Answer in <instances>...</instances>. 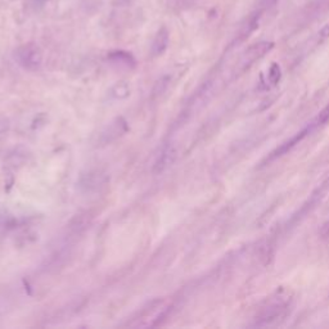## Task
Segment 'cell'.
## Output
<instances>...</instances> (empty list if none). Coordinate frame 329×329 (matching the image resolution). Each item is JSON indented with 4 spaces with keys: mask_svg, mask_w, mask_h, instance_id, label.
Masks as SVG:
<instances>
[{
    "mask_svg": "<svg viewBox=\"0 0 329 329\" xmlns=\"http://www.w3.org/2000/svg\"><path fill=\"white\" fill-rule=\"evenodd\" d=\"M328 121H329V103L318 113V115L315 116V117L313 118V120L309 121V122L306 123L305 128L301 129V130L298 131V133H296L293 137H291L288 140L282 143L276 149H274L273 152L269 155V157L266 158V162H271V161L276 160V158L282 157V156L291 152L294 147H297L302 140H305L306 138L310 137L314 131H316L318 129H320L321 126L325 125Z\"/></svg>",
    "mask_w": 329,
    "mask_h": 329,
    "instance_id": "1",
    "label": "cell"
},
{
    "mask_svg": "<svg viewBox=\"0 0 329 329\" xmlns=\"http://www.w3.org/2000/svg\"><path fill=\"white\" fill-rule=\"evenodd\" d=\"M291 309V297L288 294L278 293L271 297L265 306H262L261 310L256 314L254 319L255 326H269L283 320Z\"/></svg>",
    "mask_w": 329,
    "mask_h": 329,
    "instance_id": "2",
    "label": "cell"
},
{
    "mask_svg": "<svg viewBox=\"0 0 329 329\" xmlns=\"http://www.w3.org/2000/svg\"><path fill=\"white\" fill-rule=\"evenodd\" d=\"M171 305H166L163 300H155L138 313L134 323H129V326H157L161 321L169 316Z\"/></svg>",
    "mask_w": 329,
    "mask_h": 329,
    "instance_id": "3",
    "label": "cell"
},
{
    "mask_svg": "<svg viewBox=\"0 0 329 329\" xmlns=\"http://www.w3.org/2000/svg\"><path fill=\"white\" fill-rule=\"evenodd\" d=\"M14 58L24 70L36 71L43 64V52L38 44L27 43L17 48Z\"/></svg>",
    "mask_w": 329,
    "mask_h": 329,
    "instance_id": "4",
    "label": "cell"
},
{
    "mask_svg": "<svg viewBox=\"0 0 329 329\" xmlns=\"http://www.w3.org/2000/svg\"><path fill=\"white\" fill-rule=\"evenodd\" d=\"M108 184V176L105 171L99 169L89 170L85 174L81 175L79 180V189L84 194H93L100 192Z\"/></svg>",
    "mask_w": 329,
    "mask_h": 329,
    "instance_id": "5",
    "label": "cell"
},
{
    "mask_svg": "<svg viewBox=\"0 0 329 329\" xmlns=\"http://www.w3.org/2000/svg\"><path fill=\"white\" fill-rule=\"evenodd\" d=\"M274 48V43L271 41H260V43L254 44L249 48H247L246 50L242 53L241 58L238 61V70L244 71L247 68H249L252 64L256 61H259L260 58L265 56L266 53L271 50Z\"/></svg>",
    "mask_w": 329,
    "mask_h": 329,
    "instance_id": "6",
    "label": "cell"
},
{
    "mask_svg": "<svg viewBox=\"0 0 329 329\" xmlns=\"http://www.w3.org/2000/svg\"><path fill=\"white\" fill-rule=\"evenodd\" d=\"M176 148L171 143H166L161 147L160 152L156 156L155 163H153L152 172L155 175H161L166 171L169 167L172 166V163L176 160Z\"/></svg>",
    "mask_w": 329,
    "mask_h": 329,
    "instance_id": "7",
    "label": "cell"
},
{
    "mask_svg": "<svg viewBox=\"0 0 329 329\" xmlns=\"http://www.w3.org/2000/svg\"><path fill=\"white\" fill-rule=\"evenodd\" d=\"M129 131V125L123 117H117L100 133L99 143L102 145L111 144L117 139L122 138Z\"/></svg>",
    "mask_w": 329,
    "mask_h": 329,
    "instance_id": "8",
    "label": "cell"
},
{
    "mask_svg": "<svg viewBox=\"0 0 329 329\" xmlns=\"http://www.w3.org/2000/svg\"><path fill=\"white\" fill-rule=\"evenodd\" d=\"M108 61L117 68L133 70L137 66V61L133 54L126 50H113L108 54Z\"/></svg>",
    "mask_w": 329,
    "mask_h": 329,
    "instance_id": "9",
    "label": "cell"
},
{
    "mask_svg": "<svg viewBox=\"0 0 329 329\" xmlns=\"http://www.w3.org/2000/svg\"><path fill=\"white\" fill-rule=\"evenodd\" d=\"M170 43V34L167 27L162 26L156 34L155 39H153L152 46H150V54L152 57H160L162 56L165 52L169 48Z\"/></svg>",
    "mask_w": 329,
    "mask_h": 329,
    "instance_id": "10",
    "label": "cell"
},
{
    "mask_svg": "<svg viewBox=\"0 0 329 329\" xmlns=\"http://www.w3.org/2000/svg\"><path fill=\"white\" fill-rule=\"evenodd\" d=\"M17 220L12 216L0 215V238H3L16 227Z\"/></svg>",
    "mask_w": 329,
    "mask_h": 329,
    "instance_id": "11",
    "label": "cell"
},
{
    "mask_svg": "<svg viewBox=\"0 0 329 329\" xmlns=\"http://www.w3.org/2000/svg\"><path fill=\"white\" fill-rule=\"evenodd\" d=\"M112 95L115 96V98H118V99H121V98H126V96L129 95L128 85H125V84L116 85L115 88L112 89Z\"/></svg>",
    "mask_w": 329,
    "mask_h": 329,
    "instance_id": "12",
    "label": "cell"
},
{
    "mask_svg": "<svg viewBox=\"0 0 329 329\" xmlns=\"http://www.w3.org/2000/svg\"><path fill=\"white\" fill-rule=\"evenodd\" d=\"M169 83H170L169 76H165V78L160 79V80L157 81V84H156V88H155V90H153V93H155L156 95H157V94H162L163 91L166 90Z\"/></svg>",
    "mask_w": 329,
    "mask_h": 329,
    "instance_id": "13",
    "label": "cell"
},
{
    "mask_svg": "<svg viewBox=\"0 0 329 329\" xmlns=\"http://www.w3.org/2000/svg\"><path fill=\"white\" fill-rule=\"evenodd\" d=\"M318 43H323V41H325L326 39L329 38V23H325L323 27H321L320 30H319L318 32Z\"/></svg>",
    "mask_w": 329,
    "mask_h": 329,
    "instance_id": "14",
    "label": "cell"
},
{
    "mask_svg": "<svg viewBox=\"0 0 329 329\" xmlns=\"http://www.w3.org/2000/svg\"><path fill=\"white\" fill-rule=\"evenodd\" d=\"M137 0H112L111 3H112L113 7H129L131 4H134Z\"/></svg>",
    "mask_w": 329,
    "mask_h": 329,
    "instance_id": "15",
    "label": "cell"
},
{
    "mask_svg": "<svg viewBox=\"0 0 329 329\" xmlns=\"http://www.w3.org/2000/svg\"><path fill=\"white\" fill-rule=\"evenodd\" d=\"M320 237L323 239H329V221H326L325 224H324L323 226H321Z\"/></svg>",
    "mask_w": 329,
    "mask_h": 329,
    "instance_id": "16",
    "label": "cell"
},
{
    "mask_svg": "<svg viewBox=\"0 0 329 329\" xmlns=\"http://www.w3.org/2000/svg\"><path fill=\"white\" fill-rule=\"evenodd\" d=\"M7 129H8V120H7L4 116L0 115V134H2V133H4Z\"/></svg>",
    "mask_w": 329,
    "mask_h": 329,
    "instance_id": "17",
    "label": "cell"
},
{
    "mask_svg": "<svg viewBox=\"0 0 329 329\" xmlns=\"http://www.w3.org/2000/svg\"><path fill=\"white\" fill-rule=\"evenodd\" d=\"M36 2H39V3H44V2H48V0H36Z\"/></svg>",
    "mask_w": 329,
    "mask_h": 329,
    "instance_id": "18",
    "label": "cell"
}]
</instances>
